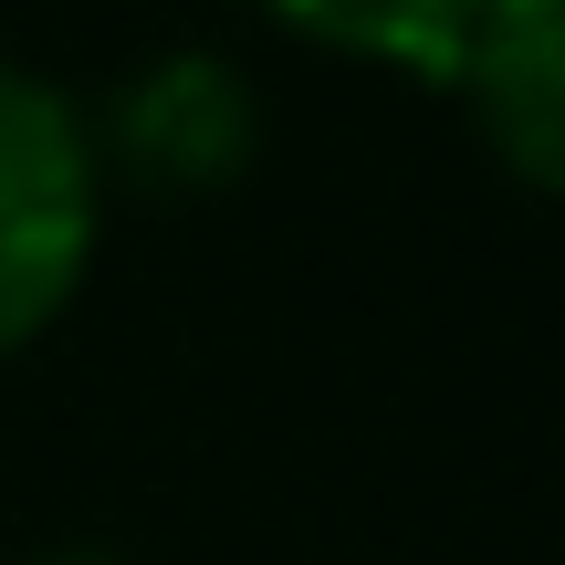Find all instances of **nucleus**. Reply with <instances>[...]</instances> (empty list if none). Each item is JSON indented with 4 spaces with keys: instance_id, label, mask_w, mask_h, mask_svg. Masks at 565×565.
I'll list each match as a JSON object with an SVG mask.
<instances>
[{
    "instance_id": "nucleus-1",
    "label": "nucleus",
    "mask_w": 565,
    "mask_h": 565,
    "mask_svg": "<svg viewBox=\"0 0 565 565\" xmlns=\"http://www.w3.org/2000/svg\"><path fill=\"white\" fill-rule=\"evenodd\" d=\"M95 263V137L63 84L0 63V356L42 335Z\"/></svg>"
},
{
    "instance_id": "nucleus-2",
    "label": "nucleus",
    "mask_w": 565,
    "mask_h": 565,
    "mask_svg": "<svg viewBox=\"0 0 565 565\" xmlns=\"http://www.w3.org/2000/svg\"><path fill=\"white\" fill-rule=\"evenodd\" d=\"M42 565H116V555H95V545H74V555H42Z\"/></svg>"
}]
</instances>
